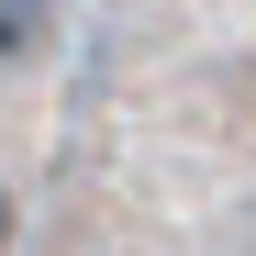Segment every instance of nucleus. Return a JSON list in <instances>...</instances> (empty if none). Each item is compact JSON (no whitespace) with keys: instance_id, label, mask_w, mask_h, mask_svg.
Returning <instances> with one entry per match:
<instances>
[{"instance_id":"1","label":"nucleus","mask_w":256,"mask_h":256,"mask_svg":"<svg viewBox=\"0 0 256 256\" xmlns=\"http://www.w3.org/2000/svg\"><path fill=\"white\" fill-rule=\"evenodd\" d=\"M45 45V0H0V67Z\"/></svg>"},{"instance_id":"2","label":"nucleus","mask_w":256,"mask_h":256,"mask_svg":"<svg viewBox=\"0 0 256 256\" xmlns=\"http://www.w3.org/2000/svg\"><path fill=\"white\" fill-rule=\"evenodd\" d=\"M0 245H12V200H0Z\"/></svg>"}]
</instances>
